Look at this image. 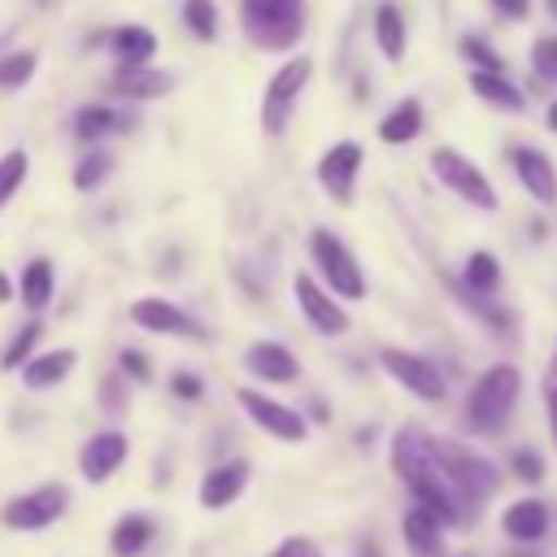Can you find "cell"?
Returning <instances> with one entry per match:
<instances>
[{
	"label": "cell",
	"instance_id": "6da1fadb",
	"mask_svg": "<svg viewBox=\"0 0 557 557\" xmlns=\"http://www.w3.org/2000/svg\"><path fill=\"white\" fill-rule=\"evenodd\" d=\"M392 470L413 492V505L435 513L444 527L448 522H466V509H461V500H457V492H453V483H448V474H444V466L435 457V440L431 435H422L413 426L396 431V440H392Z\"/></svg>",
	"mask_w": 557,
	"mask_h": 557
},
{
	"label": "cell",
	"instance_id": "7a4b0ae2",
	"mask_svg": "<svg viewBox=\"0 0 557 557\" xmlns=\"http://www.w3.org/2000/svg\"><path fill=\"white\" fill-rule=\"evenodd\" d=\"M518 392H522V374H518V366H505V361H500V366H487V370L474 379L470 400H466V418H470V426L483 431V435L500 431L505 418H509L513 405H518Z\"/></svg>",
	"mask_w": 557,
	"mask_h": 557
},
{
	"label": "cell",
	"instance_id": "3957f363",
	"mask_svg": "<svg viewBox=\"0 0 557 557\" xmlns=\"http://www.w3.org/2000/svg\"><path fill=\"white\" fill-rule=\"evenodd\" d=\"M435 457H440V466H444V474H448V483H453L461 509H470V513H474L479 500H487V496L496 492V483H500V470H496L487 457L470 453L466 444L435 440Z\"/></svg>",
	"mask_w": 557,
	"mask_h": 557
},
{
	"label": "cell",
	"instance_id": "277c9868",
	"mask_svg": "<svg viewBox=\"0 0 557 557\" xmlns=\"http://www.w3.org/2000/svg\"><path fill=\"white\" fill-rule=\"evenodd\" d=\"M239 13L257 48H292L305 30V0H244Z\"/></svg>",
	"mask_w": 557,
	"mask_h": 557
},
{
	"label": "cell",
	"instance_id": "5b68a950",
	"mask_svg": "<svg viewBox=\"0 0 557 557\" xmlns=\"http://www.w3.org/2000/svg\"><path fill=\"white\" fill-rule=\"evenodd\" d=\"M309 248H313V261H318L322 278L331 283V292H339V296H348V300H361V296H366L361 265H357V257L348 252V244H344L339 235H331L326 226H318V231L309 235Z\"/></svg>",
	"mask_w": 557,
	"mask_h": 557
},
{
	"label": "cell",
	"instance_id": "8992f818",
	"mask_svg": "<svg viewBox=\"0 0 557 557\" xmlns=\"http://www.w3.org/2000/svg\"><path fill=\"white\" fill-rule=\"evenodd\" d=\"M309 74H313V61H309V57H292V61L265 83V96H261V126H265V135H283V126H287V117H292V104H296V96L305 91Z\"/></svg>",
	"mask_w": 557,
	"mask_h": 557
},
{
	"label": "cell",
	"instance_id": "52a82bcc",
	"mask_svg": "<svg viewBox=\"0 0 557 557\" xmlns=\"http://www.w3.org/2000/svg\"><path fill=\"white\" fill-rule=\"evenodd\" d=\"M431 170H435V178L444 183V187H453L461 200H470L474 209H496V191H492V183L483 178V170L470 161V157H461V152H453V148H435L431 152Z\"/></svg>",
	"mask_w": 557,
	"mask_h": 557
},
{
	"label": "cell",
	"instance_id": "ba28073f",
	"mask_svg": "<svg viewBox=\"0 0 557 557\" xmlns=\"http://www.w3.org/2000/svg\"><path fill=\"white\" fill-rule=\"evenodd\" d=\"M61 513H65V487H61V483H44V487H35V492L13 496V500L0 509V522H4L9 531H44V527H52Z\"/></svg>",
	"mask_w": 557,
	"mask_h": 557
},
{
	"label": "cell",
	"instance_id": "9c48e42d",
	"mask_svg": "<svg viewBox=\"0 0 557 557\" xmlns=\"http://www.w3.org/2000/svg\"><path fill=\"white\" fill-rule=\"evenodd\" d=\"M235 400H239V409H244L265 435L283 440V444H300V440L309 435V426H305V418H300L296 409H287V405H278V400H270V396H261V392H252V387H239Z\"/></svg>",
	"mask_w": 557,
	"mask_h": 557
},
{
	"label": "cell",
	"instance_id": "30bf717a",
	"mask_svg": "<svg viewBox=\"0 0 557 557\" xmlns=\"http://www.w3.org/2000/svg\"><path fill=\"white\" fill-rule=\"evenodd\" d=\"M379 366H383L405 392H413V396H422V400H444V374H440L426 357L400 352V348H383V352H379Z\"/></svg>",
	"mask_w": 557,
	"mask_h": 557
},
{
	"label": "cell",
	"instance_id": "8fae6325",
	"mask_svg": "<svg viewBox=\"0 0 557 557\" xmlns=\"http://www.w3.org/2000/svg\"><path fill=\"white\" fill-rule=\"evenodd\" d=\"M131 322H139L144 331H157V335H191V339L205 335L191 313H183L178 305H170V300H161V296H139V300L131 305Z\"/></svg>",
	"mask_w": 557,
	"mask_h": 557
},
{
	"label": "cell",
	"instance_id": "7c38bea8",
	"mask_svg": "<svg viewBox=\"0 0 557 557\" xmlns=\"http://www.w3.org/2000/svg\"><path fill=\"white\" fill-rule=\"evenodd\" d=\"M122 461H126V435H122V431H100V435H91V440L83 444V453H78V470H83L87 483L113 479V474L122 470Z\"/></svg>",
	"mask_w": 557,
	"mask_h": 557
},
{
	"label": "cell",
	"instance_id": "4fadbf2b",
	"mask_svg": "<svg viewBox=\"0 0 557 557\" xmlns=\"http://www.w3.org/2000/svg\"><path fill=\"white\" fill-rule=\"evenodd\" d=\"M296 300H300V313L309 318V326L313 331H322V335H344L348 331V313L309 278V274H296Z\"/></svg>",
	"mask_w": 557,
	"mask_h": 557
},
{
	"label": "cell",
	"instance_id": "5bb4252c",
	"mask_svg": "<svg viewBox=\"0 0 557 557\" xmlns=\"http://www.w3.org/2000/svg\"><path fill=\"white\" fill-rule=\"evenodd\" d=\"M357 170H361V148H357L352 139H344V144H335V148L322 152V161H318V183H322L335 200H348V196H352V183H357Z\"/></svg>",
	"mask_w": 557,
	"mask_h": 557
},
{
	"label": "cell",
	"instance_id": "9a60e30c",
	"mask_svg": "<svg viewBox=\"0 0 557 557\" xmlns=\"http://www.w3.org/2000/svg\"><path fill=\"white\" fill-rule=\"evenodd\" d=\"M400 535L409 557H444V522L435 513H426L422 505H409L400 518Z\"/></svg>",
	"mask_w": 557,
	"mask_h": 557
},
{
	"label": "cell",
	"instance_id": "2e32d148",
	"mask_svg": "<svg viewBox=\"0 0 557 557\" xmlns=\"http://www.w3.org/2000/svg\"><path fill=\"white\" fill-rule=\"evenodd\" d=\"M244 366H248L257 379H265V383H296V379H300V361H296L283 344H274V339H257V344L244 352Z\"/></svg>",
	"mask_w": 557,
	"mask_h": 557
},
{
	"label": "cell",
	"instance_id": "e0dca14e",
	"mask_svg": "<svg viewBox=\"0 0 557 557\" xmlns=\"http://www.w3.org/2000/svg\"><path fill=\"white\" fill-rule=\"evenodd\" d=\"M248 461H226V466H213L205 479H200V505L205 509H226V505H235V496L248 487Z\"/></svg>",
	"mask_w": 557,
	"mask_h": 557
},
{
	"label": "cell",
	"instance_id": "ac0fdd59",
	"mask_svg": "<svg viewBox=\"0 0 557 557\" xmlns=\"http://www.w3.org/2000/svg\"><path fill=\"white\" fill-rule=\"evenodd\" d=\"M500 531L513 540V544H540L548 535V505L535 500V496H522L505 509L500 518Z\"/></svg>",
	"mask_w": 557,
	"mask_h": 557
},
{
	"label": "cell",
	"instance_id": "d6986e66",
	"mask_svg": "<svg viewBox=\"0 0 557 557\" xmlns=\"http://www.w3.org/2000/svg\"><path fill=\"white\" fill-rule=\"evenodd\" d=\"M513 170L522 178V187L540 200V205H553L557 200V174H553V161L535 148H513Z\"/></svg>",
	"mask_w": 557,
	"mask_h": 557
},
{
	"label": "cell",
	"instance_id": "ffe728a7",
	"mask_svg": "<svg viewBox=\"0 0 557 557\" xmlns=\"http://www.w3.org/2000/svg\"><path fill=\"white\" fill-rule=\"evenodd\" d=\"M152 544V518L148 513H122L109 531V553L113 557H139Z\"/></svg>",
	"mask_w": 557,
	"mask_h": 557
},
{
	"label": "cell",
	"instance_id": "44dd1931",
	"mask_svg": "<svg viewBox=\"0 0 557 557\" xmlns=\"http://www.w3.org/2000/svg\"><path fill=\"white\" fill-rule=\"evenodd\" d=\"M170 87H174V78L161 74V70H148V65H139V70H117V78H113V91L126 96V100H157V96H165Z\"/></svg>",
	"mask_w": 557,
	"mask_h": 557
},
{
	"label": "cell",
	"instance_id": "7402d4cb",
	"mask_svg": "<svg viewBox=\"0 0 557 557\" xmlns=\"http://www.w3.org/2000/svg\"><path fill=\"white\" fill-rule=\"evenodd\" d=\"M74 352L70 348H52V352H39V357H30L26 366H22V383L26 387H57L70 370H74Z\"/></svg>",
	"mask_w": 557,
	"mask_h": 557
},
{
	"label": "cell",
	"instance_id": "603a6c76",
	"mask_svg": "<svg viewBox=\"0 0 557 557\" xmlns=\"http://www.w3.org/2000/svg\"><path fill=\"white\" fill-rule=\"evenodd\" d=\"M109 44H113L122 70H139V65L157 52V35H152L148 26H117V30L109 35Z\"/></svg>",
	"mask_w": 557,
	"mask_h": 557
},
{
	"label": "cell",
	"instance_id": "cb8c5ba5",
	"mask_svg": "<svg viewBox=\"0 0 557 557\" xmlns=\"http://www.w3.org/2000/svg\"><path fill=\"white\" fill-rule=\"evenodd\" d=\"M422 131V104L418 100H400L383 122H379V139L383 144H409Z\"/></svg>",
	"mask_w": 557,
	"mask_h": 557
},
{
	"label": "cell",
	"instance_id": "d4e9b609",
	"mask_svg": "<svg viewBox=\"0 0 557 557\" xmlns=\"http://www.w3.org/2000/svg\"><path fill=\"white\" fill-rule=\"evenodd\" d=\"M52 300V261L48 257H30L22 270V305L30 313H39Z\"/></svg>",
	"mask_w": 557,
	"mask_h": 557
},
{
	"label": "cell",
	"instance_id": "484cf974",
	"mask_svg": "<svg viewBox=\"0 0 557 557\" xmlns=\"http://www.w3.org/2000/svg\"><path fill=\"white\" fill-rule=\"evenodd\" d=\"M374 39H379V48H383L387 61H400L405 57V17H400L396 4H379V13H374Z\"/></svg>",
	"mask_w": 557,
	"mask_h": 557
},
{
	"label": "cell",
	"instance_id": "4316f807",
	"mask_svg": "<svg viewBox=\"0 0 557 557\" xmlns=\"http://www.w3.org/2000/svg\"><path fill=\"white\" fill-rule=\"evenodd\" d=\"M470 91L474 96H483V100H492V104H500V109H509V113H518L522 109V91L505 78V74H470Z\"/></svg>",
	"mask_w": 557,
	"mask_h": 557
},
{
	"label": "cell",
	"instance_id": "83f0119b",
	"mask_svg": "<svg viewBox=\"0 0 557 557\" xmlns=\"http://www.w3.org/2000/svg\"><path fill=\"white\" fill-rule=\"evenodd\" d=\"M122 126V117L109 109V104H87V109H78V117H74V135L83 139V144H96V139H104L109 131H117Z\"/></svg>",
	"mask_w": 557,
	"mask_h": 557
},
{
	"label": "cell",
	"instance_id": "f1b7e54d",
	"mask_svg": "<svg viewBox=\"0 0 557 557\" xmlns=\"http://www.w3.org/2000/svg\"><path fill=\"white\" fill-rule=\"evenodd\" d=\"M466 283H470V292H496V283H500L496 257H492V252H470V261H466Z\"/></svg>",
	"mask_w": 557,
	"mask_h": 557
},
{
	"label": "cell",
	"instance_id": "f546056e",
	"mask_svg": "<svg viewBox=\"0 0 557 557\" xmlns=\"http://www.w3.org/2000/svg\"><path fill=\"white\" fill-rule=\"evenodd\" d=\"M109 165H113V161H109V152H100V148H96V152H87V157L74 165V187H78V191L100 187V183H104V174H109Z\"/></svg>",
	"mask_w": 557,
	"mask_h": 557
},
{
	"label": "cell",
	"instance_id": "4dcf8cb0",
	"mask_svg": "<svg viewBox=\"0 0 557 557\" xmlns=\"http://www.w3.org/2000/svg\"><path fill=\"white\" fill-rule=\"evenodd\" d=\"M22 178H26V152L22 148H13V152H4L0 157V209L9 205V196L22 187Z\"/></svg>",
	"mask_w": 557,
	"mask_h": 557
},
{
	"label": "cell",
	"instance_id": "1f68e13d",
	"mask_svg": "<svg viewBox=\"0 0 557 557\" xmlns=\"http://www.w3.org/2000/svg\"><path fill=\"white\" fill-rule=\"evenodd\" d=\"M183 17L196 30V39H213L218 35V9H213V0H187L183 4Z\"/></svg>",
	"mask_w": 557,
	"mask_h": 557
},
{
	"label": "cell",
	"instance_id": "d6a6232c",
	"mask_svg": "<svg viewBox=\"0 0 557 557\" xmlns=\"http://www.w3.org/2000/svg\"><path fill=\"white\" fill-rule=\"evenodd\" d=\"M35 344H39V322H26V326L13 335V344L4 348V357H0V361H4L9 370H17V366H26V361H30V348H35Z\"/></svg>",
	"mask_w": 557,
	"mask_h": 557
},
{
	"label": "cell",
	"instance_id": "836d02e7",
	"mask_svg": "<svg viewBox=\"0 0 557 557\" xmlns=\"http://www.w3.org/2000/svg\"><path fill=\"white\" fill-rule=\"evenodd\" d=\"M35 65H39L35 52H13V57H4V61H0V87H22V83L35 74Z\"/></svg>",
	"mask_w": 557,
	"mask_h": 557
},
{
	"label": "cell",
	"instance_id": "e575fe53",
	"mask_svg": "<svg viewBox=\"0 0 557 557\" xmlns=\"http://www.w3.org/2000/svg\"><path fill=\"white\" fill-rule=\"evenodd\" d=\"M531 65H535L540 83H557V39H540L531 48Z\"/></svg>",
	"mask_w": 557,
	"mask_h": 557
},
{
	"label": "cell",
	"instance_id": "d590c367",
	"mask_svg": "<svg viewBox=\"0 0 557 557\" xmlns=\"http://www.w3.org/2000/svg\"><path fill=\"white\" fill-rule=\"evenodd\" d=\"M461 52H466V57L479 65V74H500V57H496V52H492L483 39H461Z\"/></svg>",
	"mask_w": 557,
	"mask_h": 557
},
{
	"label": "cell",
	"instance_id": "8d00e7d4",
	"mask_svg": "<svg viewBox=\"0 0 557 557\" xmlns=\"http://www.w3.org/2000/svg\"><path fill=\"white\" fill-rule=\"evenodd\" d=\"M509 470H513L522 483H540V479H544V461H540L531 448H518V453L509 457Z\"/></svg>",
	"mask_w": 557,
	"mask_h": 557
},
{
	"label": "cell",
	"instance_id": "74e56055",
	"mask_svg": "<svg viewBox=\"0 0 557 557\" xmlns=\"http://www.w3.org/2000/svg\"><path fill=\"white\" fill-rule=\"evenodd\" d=\"M265 557H322V548H318L309 535H287V540H278Z\"/></svg>",
	"mask_w": 557,
	"mask_h": 557
},
{
	"label": "cell",
	"instance_id": "f35d334b",
	"mask_svg": "<svg viewBox=\"0 0 557 557\" xmlns=\"http://www.w3.org/2000/svg\"><path fill=\"white\" fill-rule=\"evenodd\" d=\"M122 370H126L131 379H139V383H148V379H152L148 357H144V352H135V348H126V352H122Z\"/></svg>",
	"mask_w": 557,
	"mask_h": 557
},
{
	"label": "cell",
	"instance_id": "ab89813d",
	"mask_svg": "<svg viewBox=\"0 0 557 557\" xmlns=\"http://www.w3.org/2000/svg\"><path fill=\"white\" fill-rule=\"evenodd\" d=\"M492 9H496L500 17H513V22H518V17L531 13V0H492Z\"/></svg>",
	"mask_w": 557,
	"mask_h": 557
},
{
	"label": "cell",
	"instance_id": "60d3db41",
	"mask_svg": "<svg viewBox=\"0 0 557 557\" xmlns=\"http://www.w3.org/2000/svg\"><path fill=\"white\" fill-rule=\"evenodd\" d=\"M174 392H178L183 400H196V396H200V379H196V374H174Z\"/></svg>",
	"mask_w": 557,
	"mask_h": 557
},
{
	"label": "cell",
	"instance_id": "b9f144b4",
	"mask_svg": "<svg viewBox=\"0 0 557 557\" xmlns=\"http://www.w3.org/2000/svg\"><path fill=\"white\" fill-rule=\"evenodd\" d=\"M548 431H553V444H557V383L548 387Z\"/></svg>",
	"mask_w": 557,
	"mask_h": 557
},
{
	"label": "cell",
	"instance_id": "7bdbcfd3",
	"mask_svg": "<svg viewBox=\"0 0 557 557\" xmlns=\"http://www.w3.org/2000/svg\"><path fill=\"white\" fill-rule=\"evenodd\" d=\"M357 557H387V553L379 548V540H361L357 544Z\"/></svg>",
	"mask_w": 557,
	"mask_h": 557
},
{
	"label": "cell",
	"instance_id": "ee69618b",
	"mask_svg": "<svg viewBox=\"0 0 557 557\" xmlns=\"http://www.w3.org/2000/svg\"><path fill=\"white\" fill-rule=\"evenodd\" d=\"M9 296H13V283H9V274H4V270H0V305H4V300H9Z\"/></svg>",
	"mask_w": 557,
	"mask_h": 557
},
{
	"label": "cell",
	"instance_id": "f6af8a7d",
	"mask_svg": "<svg viewBox=\"0 0 557 557\" xmlns=\"http://www.w3.org/2000/svg\"><path fill=\"white\" fill-rule=\"evenodd\" d=\"M548 126H553V131H557V104H553V109H548Z\"/></svg>",
	"mask_w": 557,
	"mask_h": 557
},
{
	"label": "cell",
	"instance_id": "bcb514c9",
	"mask_svg": "<svg viewBox=\"0 0 557 557\" xmlns=\"http://www.w3.org/2000/svg\"><path fill=\"white\" fill-rule=\"evenodd\" d=\"M548 13H553V17H557V0H548Z\"/></svg>",
	"mask_w": 557,
	"mask_h": 557
},
{
	"label": "cell",
	"instance_id": "7dc6e473",
	"mask_svg": "<svg viewBox=\"0 0 557 557\" xmlns=\"http://www.w3.org/2000/svg\"><path fill=\"white\" fill-rule=\"evenodd\" d=\"M553 379H557V352H553Z\"/></svg>",
	"mask_w": 557,
	"mask_h": 557
},
{
	"label": "cell",
	"instance_id": "c3c4849f",
	"mask_svg": "<svg viewBox=\"0 0 557 557\" xmlns=\"http://www.w3.org/2000/svg\"><path fill=\"white\" fill-rule=\"evenodd\" d=\"M453 557H474V553H453Z\"/></svg>",
	"mask_w": 557,
	"mask_h": 557
}]
</instances>
